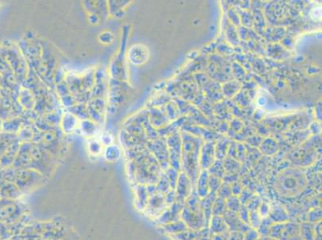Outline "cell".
Instances as JSON below:
<instances>
[{"label":"cell","mask_w":322,"mask_h":240,"mask_svg":"<svg viewBox=\"0 0 322 240\" xmlns=\"http://www.w3.org/2000/svg\"><path fill=\"white\" fill-rule=\"evenodd\" d=\"M181 219L187 228L194 230H201L207 226L206 219L201 207V199L195 192L186 199L184 207L182 209Z\"/></svg>","instance_id":"1"},{"label":"cell","mask_w":322,"mask_h":240,"mask_svg":"<svg viewBox=\"0 0 322 240\" xmlns=\"http://www.w3.org/2000/svg\"><path fill=\"white\" fill-rule=\"evenodd\" d=\"M300 223L289 220L282 223L272 225L268 236L277 240H289L299 234Z\"/></svg>","instance_id":"2"},{"label":"cell","mask_w":322,"mask_h":240,"mask_svg":"<svg viewBox=\"0 0 322 240\" xmlns=\"http://www.w3.org/2000/svg\"><path fill=\"white\" fill-rule=\"evenodd\" d=\"M223 217L225 219V223L229 227V230L230 232L240 231V232L244 233L250 227L249 226L244 224L242 221L240 220L236 213L227 211Z\"/></svg>","instance_id":"3"},{"label":"cell","mask_w":322,"mask_h":240,"mask_svg":"<svg viewBox=\"0 0 322 240\" xmlns=\"http://www.w3.org/2000/svg\"><path fill=\"white\" fill-rule=\"evenodd\" d=\"M191 193L192 192H191V186L189 180L183 175L178 180V184L176 185V202L184 204L186 199L189 197Z\"/></svg>","instance_id":"4"},{"label":"cell","mask_w":322,"mask_h":240,"mask_svg":"<svg viewBox=\"0 0 322 240\" xmlns=\"http://www.w3.org/2000/svg\"><path fill=\"white\" fill-rule=\"evenodd\" d=\"M268 218L274 223H285L290 220V215L286 208L278 203L271 206Z\"/></svg>","instance_id":"5"},{"label":"cell","mask_w":322,"mask_h":240,"mask_svg":"<svg viewBox=\"0 0 322 240\" xmlns=\"http://www.w3.org/2000/svg\"><path fill=\"white\" fill-rule=\"evenodd\" d=\"M208 227L212 234H220L229 231L224 217L219 215H213L211 217V219H209Z\"/></svg>","instance_id":"6"},{"label":"cell","mask_w":322,"mask_h":240,"mask_svg":"<svg viewBox=\"0 0 322 240\" xmlns=\"http://www.w3.org/2000/svg\"><path fill=\"white\" fill-rule=\"evenodd\" d=\"M217 197V193L210 192L206 197L201 199V207L203 210L204 215H205L206 223L209 224V219L212 217V208H213V203L215 199Z\"/></svg>","instance_id":"7"},{"label":"cell","mask_w":322,"mask_h":240,"mask_svg":"<svg viewBox=\"0 0 322 240\" xmlns=\"http://www.w3.org/2000/svg\"><path fill=\"white\" fill-rule=\"evenodd\" d=\"M299 235L304 240H314L316 237L314 224L308 223L307 221L300 223Z\"/></svg>","instance_id":"8"},{"label":"cell","mask_w":322,"mask_h":240,"mask_svg":"<svg viewBox=\"0 0 322 240\" xmlns=\"http://www.w3.org/2000/svg\"><path fill=\"white\" fill-rule=\"evenodd\" d=\"M196 193L201 199L206 197L209 193V183H208V177L206 175L203 174L200 177L197 186V191Z\"/></svg>","instance_id":"9"},{"label":"cell","mask_w":322,"mask_h":240,"mask_svg":"<svg viewBox=\"0 0 322 240\" xmlns=\"http://www.w3.org/2000/svg\"><path fill=\"white\" fill-rule=\"evenodd\" d=\"M227 211L228 210H227L226 200L221 198H216L212 208V216L213 215L223 216Z\"/></svg>","instance_id":"10"},{"label":"cell","mask_w":322,"mask_h":240,"mask_svg":"<svg viewBox=\"0 0 322 240\" xmlns=\"http://www.w3.org/2000/svg\"><path fill=\"white\" fill-rule=\"evenodd\" d=\"M187 226H186L185 223L180 219V220L176 221V222H172V223H168L166 225V230L170 234L172 235L175 234H180V233L185 231L187 230Z\"/></svg>","instance_id":"11"},{"label":"cell","mask_w":322,"mask_h":240,"mask_svg":"<svg viewBox=\"0 0 322 240\" xmlns=\"http://www.w3.org/2000/svg\"><path fill=\"white\" fill-rule=\"evenodd\" d=\"M321 208L320 207H314V208L311 209L310 211L307 213V222L312 223V224H316L319 222H321Z\"/></svg>","instance_id":"12"},{"label":"cell","mask_w":322,"mask_h":240,"mask_svg":"<svg viewBox=\"0 0 322 240\" xmlns=\"http://www.w3.org/2000/svg\"><path fill=\"white\" fill-rule=\"evenodd\" d=\"M242 203H240V199L237 196L232 195L226 199L227 210L231 212L237 213Z\"/></svg>","instance_id":"13"},{"label":"cell","mask_w":322,"mask_h":240,"mask_svg":"<svg viewBox=\"0 0 322 240\" xmlns=\"http://www.w3.org/2000/svg\"><path fill=\"white\" fill-rule=\"evenodd\" d=\"M273 224H274V223H273L268 217L267 218H265V219H262L260 225L258 226V228L256 229L259 234H261V236H268V234H269L270 228H271L272 225Z\"/></svg>","instance_id":"14"},{"label":"cell","mask_w":322,"mask_h":240,"mask_svg":"<svg viewBox=\"0 0 322 240\" xmlns=\"http://www.w3.org/2000/svg\"><path fill=\"white\" fill-rule=\"evenodd\" d=\"M262 218L258 214L257 211H249V221L248 225L252 228L257 229L262 222Z\"/></svg>","instance_id":"15"},{"label":"cell","mask_w":322,"mask_h":240,"mask_svg":"<svg viewBox=\"0 0 322 240\" xmlns=\"http://www.w3.org/2000/svg\"><path fill=\"white\" fill-rule=\"evenodd\" d=\"M262 202L260 197H258L256 195H253V196L246 203L245 206L249 211H257L258 207L260 206Z\"/></svg>","instance_id":"16"},{"label":"cell","mask_w":322,"mask_h":240,"mask_svg":"<svg viewBox=\"0 0 322 240\" xmlns=\"http://www.w3.org/2000/svg\"><path fill=\"white\" fill-rule=\"evenodd\" d=\"M217 197L221 198V199H229L230 196H232V191H231V186L229 185H221V188H219L218 191L217 192Z\"/></svg>","instance_id":"17"},{"label":"cell","mask_w":322,"mask_h":240,"mask_svg":"<svg viewBox=\"0 0 322 240\" xmlns=\"http://www.w3.org/2000/svg\"><path fill=\"white\" fill-rule=\"evenodd\" d=\"M236 214H237L240 220L242 221L244 224L249 226V225H248V221H249V211H248V208L246 207L245 205H243L242 204Z\"/></svg>","instance_id":"18"},{"label":"cell","mask_w":322,"mask_h":240,"mask_svg":"<svg viewBox=\"0 0 322 240\" xmlns=\"http://www.w3.org/2000/svg\"><path fill=\"white\" fill-rule=\"evenodd\" d=\"M270 209H271V205L267 202H262L260 206L258 207L257 212L262 219L267 218L270 214Z\"/></svg>","instance_id":"19"},{"label":"cell","mask_w":322,"mask_h":240,"mask_svg":"<svg viewBox=\"0 0 322 240\" xmlns=\"http://www.w3.org/2000/svg\"><path fill=\"white\" fill-rule=\"evenodd\" d=\"M261 237L258 230L252 227H249L244 232V240H259Z\"/></svg>","instance_id":"20"},{"label":"cell","mask_w":322,"mask_h":240,"mask_svg":"<svg viewBox=\"0 0 322 240\" xmlns=\"http://www.w3.org/2000/svg\"><path fill=\"white\" fill-rule=\"evenodd\" d=\"M208 183H209V188L210 192L217 193L219 188H221V181H220L217 178H208Z\"/></svg>","instance_id":"21"},{"label":"cell","mask_w":322,"mask_h":240,"mask_svg":"<svg viewBox=\"0 0 322 240\" xmlns=\"http://www.w3.org/2000/svg\"><path fill=\"white\" fill-rule=\"evenodd\" d=\"M211 237L212 233L210 232L208 226H205L203 229L199 230L198 240H211Z\"/></svg>","instance_id":"22"},{"label":"cell","mask_w":322,"mask_h":240,"mask_svg":"<svg viewBox=\"0 0 322 240\" xmlns=\"http://www.w3.org/2000/svg\"><path fill=\"white\" fill-rule=\"evenodd\" d=\"M230 231L220 233V234H212L211 240H228Z\"/></svg>","instance_id":"23"},{"label":"cell","mask_w":322,"mask_h":240,"mask_svg":"<svg viewBox=\"0 0 322 240\" xmlns=\"http://www.w3.org/2000/svg\"><path fill=\"white\" fill-rule=\"evenodd\" d=\"M228 240H244V233L240 232V231L230 232Z\"/></svg>","instance_id":"24"},{"label":"cell","mask_w":322,"mask_h":240,"mask_svg":"<svg viewBox=\"0 0 322 240\" xmlns=\"http://www.w3.org/2000/svg\"><path fill=\"white\" fill-rule=\"evenodd\" d=\"M259 240H277V239H275V238H270V237H269V236H266V237H261L260 239Z\"/></svg>","instance_id":"25"},{"label":"cell","mask_w":322,"mask_h":240,"mask_svg":"<svg viewBox=\"0 0 322 240\" xmlns=\"http://www.w3.org/2000/svg\"><path fill=\"white\" fill-rule=\"evenodd\" d=\"M289 240H304L302 238H301V236H300V235H297V236H295L293 237V238H292L291 239H289Z\"/></svg>","instance_id":"26"}]
</instances>
